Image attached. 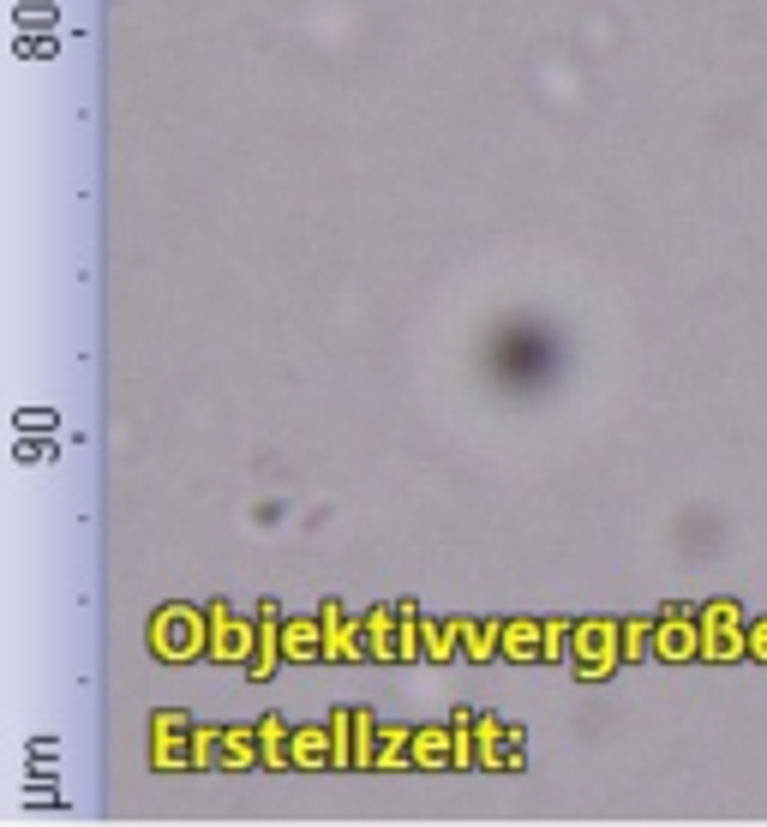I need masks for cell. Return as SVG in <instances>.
Segmentation results:
<instances>
[{"instance_id":"2","label":"cell","mask_w":767,"mask_h":827,"mask_svg":"<svg viewBox=\"0 0 767 827\" xmlns=\"http://www.w3.org/2000/svg\"><path fill=\"white\" fill-rule=\"evenodd\" d=\"M744 648H750V636H744V612H738L732 600H714V606L702 612V654L732 660V654H744Z\"/></svg>"},{"instance_id":"15","label":"cell","mask_w":767,"mask_h":827,"mask_svg":"<svg viewBox=\"0 0 767 827\" xmlns=\"http://www.w3.org/2000/svg\"><path fill=\"white\" fill-rule=\"evenodd\" d=\"M642 648H648V630H642V624H636V630H624V654H642Z\"/></svg>"},{"instance_id":"13","label":"cell","mask_w":767,"mask_h":827,"mask_svg":"<svg viewBox=\"0 0 767 827\" xmlns=\"http://www.w3.org/2000/svg\"><path fill=\"white\" fill-rule=\"evenodd\" d=\"M462 642H468V654H492V648H498V630H492V624H462Z\"/></svg>"},{"instance_id":"5","label":"cell","mask_w":767,"mask_h":827,"mask_svg":"<svg viewBox=\"0 0 767 827\" xmlns=\"http://www.w3.org/2000/svg\"><path fill=\"white\" fill-rule=\"evenodd\" d=\"M246 648H252V624H234V612L216 606V612H210V654H216V660H240Z\"/></svg>"},{"instance_id":"3","label":"cell","mask_w":767,"mask_h":827,"mask_svg":"<svg viewBox=\"0 0 767 827\" xmlns=\"http://www.w3.org/2000/svg\"><path fill=\"white\" fill-rule=\"evenodd\" d=\"M618 654H624V636L612 624H582L576 630V672L582 678H606L618 666Z\"/></svg>"},{"instance_id":"8","label":"cell","mask_w":767,"mask_h":827,"mask_svg":"<svg viewBox=\"0 0 767 827\" xmlns=\"http://www.w3.org/2000/svg\"><path fill=\"white\" fill-rule=\"evenodd\" d=\"M324 648L330 654H360V642H354V630H348V618L336 606H324Z\"/></svg>"},{"instance_id":"4","label":"cell","mask_w":767,"mask_h":827,"mask_svg":"<svg viewBox=\"0 0 767 827\" xmlns=\"http://www.w3.org/2000/svg\"><path fill=\"white\" fill-rule=\"evenodd\" d=\"M654 648L666 660H690V654H702V624H690V612H672L666 624H654Z\"/></svg>"},{"instance_id":"16","label":"cell","mask_w":767,"mask_h":827,"mask_svg":"<svg viewBox=\"0 0 767 827\" xmlns=\"http://www.w3.org/2000/svg\"><path fill=\"white\" fill-rule=\"evenodd\" d=\"M222 750H228L234 762H252V744H246V738H222Z\"/></svg>"},{"instance_id":"10","label":"cell","mask_w":767,"mask_h":827,"mask_svg":"<svg viewBox=\"0 0 767 827\" xmlns=\"http://www.w3.org/2000/svg\"><path fill=\"white\" fill-rule=\"evenodd\" d=\"M330 744H336V738H318V732H306V738H294V744H288V762H306V768H312V762H318Z\"/></svg>"},{"instance_id":"1","label":"cell","mask_w":767,"mask_h":827,"mask_svg":"<svg viewBox=\"0 0 767 827\" xmlns=\"http://www.w3.org/2000/svg\"><path fill=\"white\" fill-rule=\"evenodd\" d=\"M150 642H156V654H168V660H192L198 648H210V618H204V612H186V606H168V612H156Z\"/></svg>"},{"instance_id":"6","label":"cell","mask_w":767,"mask_h":827,"mask_svg":"<svg viewBox=\"0 0 767 827\" xmlns=\"http://www.w3.org/2000/svg\"><path fill=\"white\" fill-rule=\"evenodd\" d=\"M540 648H546V624H504V654L528 660V654H540Z\"/></svg>"},{"instance_id":"17","label":"cell","mask_w":767,"mask_h":827,"mask_svg":"<svg viewBox=\"0 0 767 827\" xmlns=\"http://www.w3.org/2000/svg\"><path fill=\"white\" fill-rule=\"evenodd\" d=\"M750 648H756V654H767V624H750Z\"/></svg>"},{"instance_id":"11","label":"cell","mask_w":767,"mask_h":827,"mask_svg":"<svg viewBox=\"0 0 767 827\" xmlns=\"http://www.w3.org/2000/svg\"><path fill=\"white\" fill-rule=\"evenodd\" d=\"M390 636H396V618H390V612H372V618H366V642L384 654V648H390Z\"/></svg>"},{"instance_id":"14","label":"cell","mask_w":767,"mask_h":827,"mask_svg":"<svg viewBox=\"0 0 767 827\" xmlns=\"http://www.w3.org/2000/svg\"><path fill=\"white\" fill-rule=\"evenodd\" d=\"M564 630H570V624H546V648H540V654H564Z\"/></svg>"},{"instance_id":"12","label":"cell","mask_w":767,"mask_h":827,"mask_svg":"<svg viewBox=\"0 0 767 827\" xmlns=\"http://www.w3.org/2000/svg\"><path fill=\"white\" fill-rule=\"evenodd\" d=\"M282 642H288V654H318V630L312 624H288Z\"/></svg>"},{"instance_id":"9","label":"cell","mask_w":767,"mask_h":827,"mask_svg":"<svg viewBox=\"0 0 767 827\" xmlns=\"http://www.w3.org/2000/svg\"><path fill=\"white\" fill-rule=\"evenodd\" d=\"M180 756V714H162L156 726V762H174Z\"/></svg>"},{"instance_id":"7","label":"cell","mask_w":767,"mask_h":827,"mask_svg":"<svg viewBox=\"0 0 767 827\" xmlns=\"http://www.w3.org/2000/svg\"><path fill=\"white\" fill-rule=\"evenodd\" d=\"M462 762V738H444V732H420L414 738V762Z\"/></svg>"}]
</instances>
